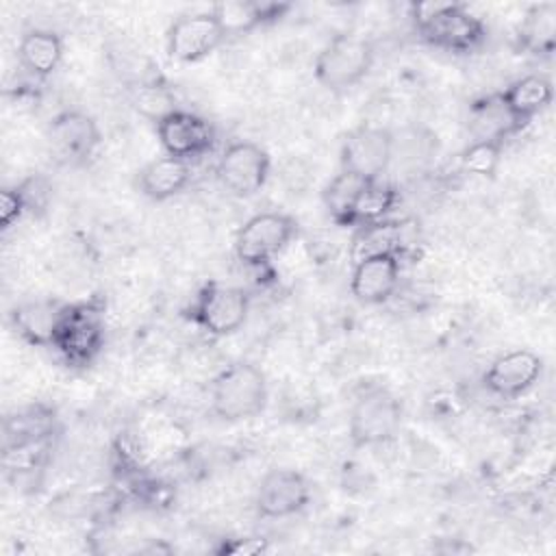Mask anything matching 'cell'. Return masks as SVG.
Masks as SVG:
<instances>
[{"instance_id":"1","label":"cell","mask_w":556,"mask_h":556,"mask_svg":"<svg viewBox=\"0 0 556 556\" xmlns=\"http://www.w3.org/2000/svg\"><path fill=\"white\" fill-rule=\"evenodd\" d=\"M413 24L428 46L454 54L476 52L486 39L484 22L458 2L413 4Z\"/></svg>"},{"instance_id":"2","label":"cell","mask_w":556,"mask_h":556,"mask_svg":"<svg viewBox=\"0 0 556 556\" xmlns=\"http://www.w3.org/2000/svg\"><path fill=\"white\" fill-rule=\"evenodd\" d=\"M104 304L98 298L70 302L59 317L52 345L67 367H89L104 348Z\"/></svg>"},{"instance_id":"3","label":"cell","mask_w":556,"mask_h":556,"mask_svg":"<svg viewBox=\"0 0 556 556\" xmlns=\"http://www.w3.org/2000/svg\"><path fill=\"white\" fill-rule=\"evenodd\" d=\"M267 400V378L248 361L230 363L213 378L211 410L222 421L254 419L265 410Z\"/></svg>"},{"instance_id":"4","label":"cell","mask_w":556,"mask_h":556,"mask_svg":"<svg viewBox=\"0 0 556 556\" xmlns=\"http://www.w3.org/2000/svg\"><path fill=\"white\" fill-rule=\"evenodd\" d=\"M374 65V46L354 33L334 35L315 59V78L328 91L341 93L356 87Z\"/></svg>"},{"instance_id":"5","label":"cell","mask_w":556,"mask_h":556,"mask_svg":"<svg viewBox=\"0 0 556 556\" xmlns=\"http://www.w3.org/2000/svg\"><path fill=\"white\" fill-rule=\"evenodd\" d=\"M300 224L280 211L256 213L235 235V254L248 267H263L298 237Z\"/></svg>"},{"instance_id":"6","label":"cell","mask_w":556,"mask_h":556,"mask_svg":"<svg viewBox=\"0 0 556 556\" xmlns=\"http://www.w3.org/2000/svg\"><path fill=\"white\" fill-rule=\"evenodd\" d=\"M402 424L400 400L382 389H369L350 410V439L356 447H369L391 441Z\"/></svg>"},{"instance_id":"7","label":"cell","mask_w":556,"mask_h":556,"mask_svg":"<svg viewBox=\"0 0 556 556\" xmlns=\"http://www.w3.org/2000/svg\"><path fill=\"white\" fill-rule=\"evenodd\" d=\"M250 295L235 285L208 282L204 285L193 304L191 319L213 337L235 334L248 319Z\"/></svg>"},{"instance_id":"8","label":"cell","mask_w":556,"mask_h":556,"mask_svg":"<svg viewBox=\"0 0 556 556\" xmlns=\"http://www.w3.org/2000/svg\"><path fill=\"white\" fill-rule=\"evenodd\" d=\"M217 180L235 198L256 195L271 172L269 152L254 141H232L217 161Z\"/></svg>"},{"instance_id":"9","label":"cell","mask_w":556,"mask_h":556,"mask_svg":"<svg viewBox=\"0 0 556 556\" xmlns=\"http://www.w3.org/2000/svg\"><path fill=\"white\" fill-rule=\"evenodd\" d=\"M154 126L165 154L187 163L206 156L217 141L213 124L206 117L185 109H176Z\"/></svg>"},{"instance_id":"10","label":"cell","mask_w":556,"mask_h":556,"mask_svg":"<svg viewBox=\"0 0 556 556\" xmlns=\"http://www.w3.org/2000/svg\"><path fill=\"white\" fill-rule=\"evenodd\" d=\"M393 159V135L382 126H358L341 143V169L365 180H380Z\"/></svg>"},{"instance_id":"11","label":"cell","mask_w":556,"mask_h":556,"mask_svg":"<svg viewBox=\"0 0 556 556\" xmlns=\"http://www.w3.org/2000/svg\"><path fill=\"white\" fill-rule=\"evenodd\" d=\"M226 33L213 11H195L180 15L167 30V52L178 63H198L211 56Z\"/></svg>"},{"instance_id":"12","label":"cell","mask_w":556,"mask_h":556,"mask_svg":"<svg viewBox=\"0 0 556 556\" xmlns=\"http://www.w3.org/2000/svg\"><path fill=\"white\" fill-rule=\"evenodd\" d=\"M311 502L308 480L295 469L267 471L256 489L254 506L265 519H285L306 508Z\"/></svg>"},{"instance_id":"13","label":"cell","mask_w":556,"mask_h":556,"mask_svg":"<svg viewBox=\"0 0 556 556\" xmlns=\"http://www.w3.org/2000/svg\"><path fill=\"white\" fill-rule=\"evenodd\" d=\"M400 285V252H374L356 258L350 291L361 304L389 302Z\"/></svg>"},{"instance_id":"14","label":"cell","mask_w":556,"mask_h":556,"mask_svg":"<svg viewBox=\"0 0 556 556\" xmlns=\"http://www.w3.org/2000/svg\"><path fill=\"white\" fill-rule=\"evenodd\" d=\"M543 358L532 350H510L497 356L484 374V387L504 400L528 393L541 378Z\"/></svg>"},{"instance_id":"15","label":"cell","mask_w":556,"mask_h":556,"mask_svg":"<svg viewBox=\"0 0 556 556\" xmlns=\"http://www.w3.org/2000/svg\"><path fill=\"white\" fill-rule=\"evenodd\" d=\"M48 141L65 161H87L100 146L98 122L83 111H61L48 124Z\"/></svg>"},{"instance_id":"16","label":"cell","mask_w":556,"mask_h":556,"mask_svg":"<svg viewBox=\"0 0 556 556\" xmlns=\"http://www.w3.org/2000/svg\"><path fill=\"white\" fill-rule=\"evenodd\" d=\"M497 100L515 130H519L552 104L554 85L545 74H528L510 83L506 91L497 93Z\"/></svg>"},{"instance_id":"17","label":"cell","mask_w":556,"mask_h":556,"mask_svg":"<svg viewBox=\"0 0 556 556\" xmlns=\"http://www.w3.org/2000/svg\"><path fill=\"white\" fill-rule=\"evenodd\" d=\"M211 11L228 37L282 20L291 11V4L278 0H226L213 4Z\"/></svg>"},{"instance_id":"18","label":"cell","mask_w":556,"mask_h":556,"mask_svg":"<svg viewBox=\"0 0 556 556\" xmlns=\"http://www.w3.org/2000/svg\"><path fill=\"white\" fill-rule=\"evenodd\" d=\"M191 182V165L176 156H159L137 172V189L152 202H165Z\"/></svg>"},{"instance_id":"19","label":"cell","mask_w":556,"mask_h":556,"mask_svg":"<svg viewBox=\"0 0 556 556\" xmlns=\"http://www.w3.org/2000/svg\"><path fill=\"white\" fill-rule=\"evenodd\" d=\"M65 302L41 298L17 304L11 311V326L30 345L50 348Z\"/></svg>"},{"instance_id":"20","label":"cell","mask_w":556,"mask_h":556,"mask_svg":"<svg viewBox=\"0 0 556 556\" xmlns=\"http://www.w3.org/2000/svg\"><path fill=\"white\" fill-rule=\"evenodd\" d=\"M22 67L33 78H48L63 61V39L50 28H30L22 35L17 46Z\"/></svg>"},{"instance_id":"21","label":"cell","mask_w":556,"mask_h":556,"mask_svg":"<svg viewBox=\"0 0 556 556\" xmlns=\"http://www.w3.org/2000/svg\"><path fill=\"white\" fill-rule=\"evenodd\" d=\"M54 430V413L41 404L26 406L4 421V452L48 441Z\"/></svg>"},{"instance_id":"22","label":"cell","mask_w":556,"mask_h":556,"mask_svg":"<svg viewBox=\"0 0 556 556\" xmlns=\"http://www.w3.org/2000/svg\"><path fill=\"white\" fill-rule=\"evenodd\" d=\"M397 204V191L393 185L389 182H382L380 180H369L354 208H352V215H350V226H374V224H380V222H387V215L393 211V206Z\"/></svg>"},{"instance_id":"23","label":"cell","mask_w":556,"mask_h":556,"mask_svg":"<svg viewBox=\"0 0 556 556\" xmlns=\"http://www.w3.org/2000/svg\"><path fill=\"white\" fill-rule=\"evenodd\" d=\"M128 100L135 113L141 117L159 124L165 115L174 113L178 109L174 89L165 83V78H156L150 83H141L135 87H128Z\"/></svg>"},{"instance_id":"24","label":"cell","mask_w":556,"mask_h":556,"mask_svg":"<svg viewBox=\"0 0 556 556\" xmlns=\"http://www.w3.org/2000/svg\"><path fill=\"white\" fill-rule=\"evenodd\" d=\"M369 180L356 176V174H350V172H339L324 189V206L330 215V219L339 226H350V215H352V208L363 191V187L367 185Z\"/></svg>"},{"instance_id":"25","label":"cell","mask_w":556,"mask_h":556,"mask_svg":"<svg viewBox=\"0 0 556 556\" xmlns=\"http://www.w3.org/2000/svg\"><path fill=\"white\" fill-rule=\"evenodd\" d=\"M556 33V4H536L528 11L526 24L521 28L523 41L534 50H552Z\"/></svg>"},{"instance_id":"26","label":"cell","mask_w":556,"mask_h":556,"mask_svg":"<svg viewBox=\"0 0 556 556\" xmlns=\"http://www.w3.org/2000/svg\"><path fill=\"white\" fill-rule=\"evenodd\" d=\"M504 150V139H476L460 154V165L469 174L491 178L497 172Z\"/></svg>"},{"instance_id":"27","label":"cell","mask_w":556,"mask_h":556,"mask_svg":"<svg viewBox=\"0 0 556 556\" xmlns=\"http://www.w3.org/2000/svg\"><path fill=\"white\" fill-rule=\"evenodd\" d=\"M24 204H26V213H41L46 211L48 202H50V195H52V187L48 182V178L35 174V176H28L24 178L20 185H15Z\"/></svg>"},{"instance_id":"28","label":"cell","mask_w":556,"mask_h":556,"mask_svg":"<svg viewBox=\"0 0 556 556\" xmlns=\"http://www.w3.org/2000/svg\"><path fill=\"white\" fill-rule=\"evenodd\" d=\"M24 215H26V204H24L17 187L2 189V195H0V226H2V230H9Z\"/></svg>"},{"instance_id":"29","label":"cell","mask_w":556,"mask_h":556,"mask_svg":"<svg viewBox=\"0 0 556 556\" xmlns=\"http://www.w3.org/2000/svg\"><path fill=\"white\" fill-rule=\"evenodd\" d=\"M263 549H265L263 539H243L230 547H224V552H228V554H258Z\"/></svg>"}]
</instances>
